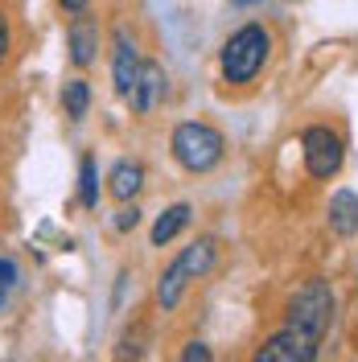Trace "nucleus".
Returning <instances> with one entry per match:
<instances>
[{
    "label": "nucleus",
    "mask_w": 358,
    "mask_h": 362,
    "mask_svg": "<svg viewBox=\"0 0 358 362\" xmlns=\"http://www.w3.org/2000/svg\"><path fill=\"white\" fill-rule=\"evenodd\" d=\"M272 58V33L260 21L235 29L219 49V70H223L226 87H247L260 78V70L268 66Z\"/></svg>",
    "instance_id": "f257e3e1"
},
{
    "label": "nucleus",
    "mask_w": 358,
    "mask_h": 362,
    "mask_svg": "<svg viewBox=\"0 0 358 362\" xmlns=\"http://www.w3.org/2000/svg\"><path fill=\"white\" fill-rule=\"evenodd\" d=\"M169 153H173V160H178L185 173L202 177V173H210V169L223 165L226 136L219 132L214 124H206V119H185V124H178L173 136H169Z\"/></svg>",
    "instance_id": "f03ea898"
},
{
    "label": "nucleus",
    "mask_w": 358,
    "mask_h": 362,
    "mask_svg": "<svg viewBox=\"0 0 358 362\" xmlns=\"http://www.w3.org/2000/svg\"><path fill=\"white\" fill-rule=\"evenodd\" d=\"M219 264V239H194L190 247H181V255L157 276V305L165 313H173L181 305V296L190 288V280H202L206 272Z\"/></svg>",
    "instance_id": "7ed1b4c3"
},
{
    "label": "nucleus",
    "mask_w": 358,
    "mask_h": 362,
    "mask_svg": "<svg viewBox=\"0 0 358 362\" xmlns=\"http://www.w3.org/2000/svg\"><path fill=\"white\" fill-rule=\"evenodd\" d=\"M289 325L321 341L334 325V288L330 280H305L289 300Z\"/></svg>",
    "instance_id": "20e7f679"
},
{
    "label": "nucleus",
    "mask_w": 358,
    "mask_h": 362,
    "mask_svg": "<svg viewBox=\"0 0 358 362\" xmlns=\"http://www.w3.org/2000/svg\"><path fill=\"white\" fill-rule=\"evenodd\" d=\"M301 157H305V169H309V177L330 181L337 169H342V160H346L342 136H337L334 128H325V124H313V128H305V132H301Z\"/></svg>",
    "instance_id": "39448f33"
},
{
    "label": "nucleus",
    "mask_w": 358,
    "mask_h": 362,
    "mask_svg": "<svg viewBox=\"0 0 358 362\" xmlns=\"http://www.w3.org/2000/svg\"><path fill=\"white\" fill-rule=\"evenodd\" d=\"M99 45H103V29H99V17L95 13H74L67 21V54L79 70H91L99 62Z\"/></svg>",
    "instance_id": "423d86ee"
},
{
    "label": "nucleus",
    "mask_w": 358,
    "mask_h": 362,
    "mask_svg": "<svg viewBox=\"0 0 358 362\" xmlns=\"http://www.w3.org/2000/svg\"><path fill=\"white\" fill-rule=\"evenodd\" d=\"M317 346L321 341H313L309 334H301V329H292V325H284L280 334H272L251 358L255 362H313L317 358Z\"/></svg>",
    "instance_id": "0eeeda50"
},
{
    "label": "nucleus",
    "mask_w": 358,
    "mask_h": 362,
    "mask_svg": "<svg viewBox=\"0 0 358 362\" xmlns=\"http://www.w3.org/2000/svg\"><path fill=\"white\" fill-rule=\"evenodd\" d=\"M140 45L128 29H115L112 33V87L120 99H128L136 87V74H140Z\"/></svg>",
    "instance_id": "6e6552de"
},
{
    "label": "nucleus",
    "mask_w": 358,
    "mask_h": 362,
    "mask_svg": "<svg viewBox=\"0 0 358 362\" xmlns=\"http://www.w3.org/2000/svg\"><path fill=\"white\" fill-rule=\"evenodd\" d=\"M165 90H169V74L161 62H140V74H136V87L128 95V103H132L136 115H149L161 107V99H165Z\"/></svg>",
    "instance_id": "1a4fd4ad"
},
{
    "label": "nucleus",
    "mask_w": 358,
    "mask_h": 362,
    "mask_svg": "<svg viewBox=\"0 0 358 362\" xmlns=\"http://www.w3.org/2000/svg\"><path fill=\"white\" fill-rule=\"evenodd\" d=\"M144 189V165L140 160H115L112 173H108V194L115 202H136V194Z\"/></svg>",
    "instance_id": "9d476101"
},
{
    "label": "nucleus",
    "mask_w": 358,
    "mask_h": 362,
    "mask_svg": "<svg viewBox=\"0 0 358 362\" xmlns=\"http://www.w3.org/2000/svg\"><path fill=\"white\" fill-rule=\"evenodd\" d=\"M325 218H330V230L342 235V239L358 235V194L354 189H337L330 198V206H325Z\"/></svg>",
    "instance_id": "9b49d317"
},
{
    "label": "nucleus",
    "mask_w": 358,
    "mask_h": 362,
    "mask_svg": "<svg viewBox=\"0 0 358 362\" xmlns=\"http://www.w3.org/2000/svg\"><path fill=\"white\" fill-rule=\"evenodd\" d=\"M190 218H194V206H190V202L169 206V210L161 214L157 223H153V235H149V243H153V247H165V243H173L181 230L190 226Z\"/></svg>",
    "instance_id": "f8f14e48"
},
{
    "label": "nucleus",
    "mask_w": 358,
    "mask_h": 362,
    "mask_svg": "<svg viewBox=\"0 0 358 362\" xmlns=\"http://www.w3.org/2000/svg\"><path fill=\"white\" fill-rule=\"evenodd\" d=\"M79 206L83 210H95L99 206V165H95L91 153L79 160Z\"/></svg>",
    "instance_id": "ddd939ff"
},
{
    "label": "nucleus",
    "mask_w": 358,
    "mask_h": 362,
    "mask_svg": "<svg viewBox=\"0 0 358 362\" xmlns=\"http://www.w3.org/2000/svg\"><path fill=\"white\" fill-rule=\"evenodd\" d=\"M62 112L70 119H83L91 112V83L87 78H67V87H62Z\"/></svg>",
    "instance_id": "4468645a"
},
{
    "label": "nucleus",
    "mask_w": 358,
    "mask_h": 362,
    "mask_svg": "<svg viewBox=\"0 0 358 362\" xmlns=\"http://www.w3.org/2000/svg\"><path fill=\"white\" fill-rule=\"evenodd\" d=\"M17 280H21V268H17V259L0 255V309L13 300V293H17Z\"/></svg>",
    "instance_id": "2eb2a0df"
},
{
    "label": "nucleus",
    "mask_w": 358,
    "mask_h": 362,
    "mask_svg": "<svg viewBox=\"0 0 358 362\" xmlns=\"http://www.w3.org/2000/svg\"><path fill=\"white\" fill-rule=\"evenodd\" d=\"M112 226L120 230V235L136 230V226H140V210H136V202H124V206H120V210H115V218H112Z\"/></svg>",
    "instance_id": "dca6fc26"
},
{
    "label": "nucleus",
    "mask_w": 358,
    "mask_h": 362,
    "mask_svg": "<svg viewBox=\"0 0 358 362\" xmlns=\"http://www.w3.org/2000/svg\"><path fill=\"white\" fill-rule=\"evenodd\" d=\"M13 42H17V37H13V17L0 8V66L8 62V54H13Z\"/></svg>",
    "instance_id": "f3484780"
},
{
    "label": "nucleus",
    "mask_w": 358,
    "mask_h": 362,
    "mask_svg": "<svg viewBox=\"0 0 358 362\" xmlns=\"http://www.w3.org/2000/svg\"><path fill=\"white\" fill-rule=\"evenodd\" d=\"M181 358H185V362H210L214 354H210V346H206V341H190V346L181 350Z\"/></svg>",
    "instance_id": "a211bd4d"
},
{
    "label": "nucleus",
    "mask_w": 358,
    "mask_h": 362,
    "mask_svg": "<svg viewBox=\"0 0 358 362\" xmlns=\"http://www.w3.org/2000/svg\"><path fill=\"white\" fill-rule=\"evenodd\" d=\"M54 4H58L62 13H70V17H74V13H83V8H91V0H54Z\"/></svg>",
    "instance_id": "6ab92c4d"
},
{
    "label": "nucleus",
    "mask_w": 358,
    "mask_h": 362,
    "mask_svg": "<svg viewBox=\"0 0 358 362\" xmlns=\"http://www.w3.org/2000/svg\"><path fill=\"white\" fill-rule=\"evenodd\" d=\"M235 4H247V0H235Z\"/></svg>",
    "instance_id": "aec40b11"
}]
</instances>
